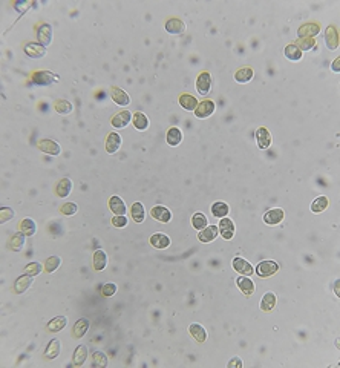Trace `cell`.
<instances>
[{"instance_id":"f1b7e54d","label":"cell","mask_w":340,"mask_h":368,"mask_svg":"<svg viewBox=\"0 0 340 368\" xmlns=\"http://www.w3.org/2000/svg\"><path fill=\"white\" fill-rule=\"evenodd\" d=\"M108 266V255L103 249H97L92 255V267L95 271H103Z\"/></svg>"},{"instance_id":"7a4b0ae2","label":"cell","mask_w":340,"mask_h":368,"mask_svg":"<svg viewBox=\"0 0 340 368\" xmlns=\"http://www.w3.org/2000/svg\"><path fill=\"white\" fill-rule=\"evenodd\" d=\"M36 31V41H38L40 45H43L45 48H48L52 40H54V29H52V25L48 22H38L34 28Z\"/></svg>"},{"instance_id":"5bb4252c","label":"cell","mask_w":340,"mask_h":368,"mask_svg":"<svg viewBox=\"0 0 340 368\" xmlns=\"http://www.w3.org/2000/svg\"><path fill=\"white\" fill-rule=\"evenodd\" d=\"M285 218V212L281 207H273L268 209L267 212L264 213V223L267 226H279Z\"/></svg>"},{"instance_id":"8fae6325","label":"cell","mask_w":340,"mask_h":368,"mask_svg":"<svg viewBox=\"0 0 340 368\" xmlns=\"http://www.w3.org/2000/svg\"><path fill=\"white\" fill-rule=\"evenodd\" d=\"M164 28L170 36H183L186 33V23L179 17H169L164 22Z\"/></svg>"},{"instance_id":"7402d4cb","label":"cell","mask_w":340,"mask_h":368,"mask_svg":"<svg viewBox=\"0 0 340 368\" xmlns=\"http://www.w3.org/2000/svg\"><path fill=\"white\" fill-rule=\"evenodd\" d=\"M178 103H179V106H181L184 111H187V112H195V109H196V106H198V98L195 97V96H192L190 92H183V94H179V97H178Z\"/></svg>"},{"instance_id":"c3c4849f","label":"cell","mask_w":340,"mask_h":368,"mask_svg":"<svg viewBox=\"0 0 340 368\" xmlns=\"http://www.w3.org/2000/svg\"><path fill=\"white\" fill-rule=\"evenodd\" d=\"M58 212L63 215V216H74L77 212H78V206L76 203L72 201H68V203H63L60 207H58Z\"/></svg>"},{"instance_id":"83f0119b","label":"cell","mask_w":340,"mask_h":368,"mask_svg":"<svg viewBox=\"0 0 340 368\" xmlns=\"http://www.w3.org/2000/svg\"><path fill=\"white\" fill-rule=\"evenodd\" d=\"M89 357V350L88 347L84 344H80L76 350H74V354H72V365L74 367H83L84 362L88 361Z\"/></svg>"},{"instance_id":"60d3db41","label":"cell","mask_w":340,"mask_h":368,"mask_svg":"<svg viewBox=\"0 0 340 368\" xmlns=\"http://www.w3.org/2000/svg\"><path fill=\"white\" fill-rule=\"evenodd\" d=\"M294 45L299 48L302 52H308V51H313V49H319V45L316 39H310V37H303V39H299L297 37Z\"/></svg>"},{"instance_id":"ba28073f","label":"cell","mask_w":340,"mask_h":368,"mask_svg":"<svg viewBox=\"0 0 340 368\" xmlns=\"http://www.w3.org/2000/svg\"><path fill=\"white\" fill-rule=\"evenodd\" d=\"M254 141H256V144H258V147L261 151H267L268 147L271 146V143H273L271 132L267 128L261 126V128H258L256 132H254Z\"/></svg>"},{"instance_id":"f546056e","label":"cell","mask_w":340,"mask_h":368,"mask_svg":"<svg viewBox=\"0 0 340 368\" xmlns=\"http://www.w3.org/2000/svg\"><path fill=\"white\" fill-rule=\"evenodd\" d=\"M33 276H28V275H23L22 276H19L16 281H14V284H13V291L16 293V294H23L31 286H33Z\"/></svg>"},{"instance_id":"3957f363","label":"cell","mask_w":340,"mask_h":368,"mask_svg":"<svg viewBox=\"0 0 340 368\" xmlns=\"http://www.w3.org/2000/svg\"><path fill=\"white\" fill-rule=\"evenodd\" d=\"M211 83H213V80H211V74L208 71H201L198 76H196V91L201 97H207L210 91H211Z\"/></svg>"},{"instance_id":"5b68a950","label":"cell","mask_w":340,"mask_h":368,"mask_svg":"<svg viewBox=\"0 0 340 368\" xmlns=\"http://www.w3.org/2000/svg\"><path fill=\"white\" fill-rule=\"evenodd\" d=\"M215 111H216V104H215V101L213 100H210V98H204L201 103H198V106H196V109H195V117L196 118H199V120H206V118H208V117H211V115L215 114Z\"/></svg>"},{"instance_id":"44dd1931","label":"cell","mask_w":340,"mask_h":368,"mask_svg":"<svg viewBox=\"0 0 340 368\" xmlns=\"http://www.w3.org/2000/svg\"><path fill=\"white\" fill-rule=\"evenodd\" d=\"M325 45L329 51L339 48V31L334 25H328L325 29Z\"/></svg>"},{"instance_id":"7dc6e473","label":"cell","mask_w":340,"mask_h":368,"mask_svg":"<svg viewBox=\"0 0 340 368\" xmlns=\"http://www.w3.org/2000/svg\"><path fill=\"white\" fill-rule=\"evenodd\" d=\"M91 362H92V367H108V356H106L103 351H94L92 356H91Z\"/></svg>"},{"instance_id":"f5cc1de1","label":"cell","mask_w":340,"mask_h":368,"mask_svg":"<svg viewBox=\"0 0 340 368\" xmlns=\"http://www.w3.org/2000/svg\"><path fill=\"white\" fill-rule=\"evenodd\" d=\"M242 365H244V364H242V361H241L239 356H235V357H233V359L227 364L228 368H241Z\"/></svg>"},{"instance_id":"6da1fadb","label":"cell","mask_w":340,"mask_h":368,"mask_svg":"<svg viewBox=\"0 0 340 368\" xmlns=\"http://www.w3.org/2000/svg\"><path fill=\"white\" fill-rule=\"evenodd\" d=\"M29 78L36 86H40V88L52 86V85H56V83L60 81V77L57 76V74L52 72V71H48V69H37V71H34L33 74H31Z\"/></svg>"},{"instance_id":"d4e9b609","label":"cell","mask_w":340,"mask_h":368,"mask_svg":"<svg viewBox=\"0 0 340 368\" xmlns=\"http://www.w3.org/2000/svg\"><path fill=\"white\" fill-rule=\"evenodd\" d=\"M189 334L192 336V338L195 339V342H198V344H204L207 341V338H208L207 330L198 322H193V324L189 325Z\"/></svg>"},{"instance_id":"d590c367","label":"cell","mask_w":340,"mask_h":368,"mask_svg":"<svg viewBox=\"0 0 340 368\" xmlns=\"http://www.w3.org/2000/svg\"><path fill=\"white\" fill-rule=\"evenodd\" d=\"M19 232L25 233L26 236H34L37 233V223L33 218H23L19 223Z\"/></svg>"},{"instance_id":"1f68e13d","label":"cell","mask_w":340,"mask_h":368,"mask_svg":"<svg viewBox=\"0 0 340 368\" xmlns=\"http://www.w3.org/2000/svg\"><path fill=\"white\" fill-rule=\"evenodd\" d=\"M254 77V71L250 66H242L235 72V81L238 85H247Z\"/></svg>"},{"instance_id":"8992f818","label":"cell","mask_w":340,"mask_h":368,"mask_svg":"<svg viewBox=\"0 0 340 368\" xmlns=\"http://www.w3.org/2000/svg\"><path fill=\"white\" fill-rule=\"evenodd\" d=\"M132 112L129 109H123V111H118L116 114L112 115L111 118V124L112 128L115 129H124L127 128L129 124H132Z\"/></svg>"},{"instance_id":"ee69618b","label":"cell","mask_w":340,"mask_h":368,"mask_svg":"<svg viewBox=\"0 0 340 368\" xmlns=\"http://www.w3.org/2000/svg\"><path fill=\"white\" fill-rule=\"evenodd\" d=\"M190 223H192V227L195 230H198V232H201L203 229H206L208 226V219L204 213L201 212H196L192 215V219H190Z\"/></svg>"},{"instance_id":"ab89813d","label":"cell","mask_w":340,"mask_h":368,"mask_svg":"<svg viewBox=\"0 0 340 368\" xmlns=\"http://www.w3.org/2000/svg\"><path fill=\"white\" fill-rule=\"evenodd\" d=\"M283 56H285L286 60H290V61H301L303 52L297 48L294 43H288L283 48Z\"/></svg>"},{"instance_id":"db71d44e","label":"cell","mask_w":340,"mask_h":368,"mask_svg":"<svg viewBox=\"0 0 340 368\" xmlns=\"http://www.w3.org/2000/svg\"><path fill=\"white\" fill-rule=\"evenodd\" d=\"M331 71H334L336 74H337V72H340V57H337V58L333 61V65H331Z\"/></svg>"},{"instance_id":"816d5d0a","label":"cell","mask_w":340,"mask_h":368,"mask_svg":"<svg viewBox=\"0 0 340 368\" xmlns=\"http://www.w3.org/2000/svg\"><path fill=\"white\" fill-rule=\"evenodd\" d=\"M14 216H16L14 209H11V207H2V209H0V223H2V224L8 223V221H11Z\"/></svg>"},{"instance_id":"4316f807","label":"cell","mask_w":340,"mask_h":368,"mask_svg":"<svg viewBox=\"0 0 340 368\" xmlns=\"http://www.w3.org/2000/svg\"><path fill=\"white\" fill-rule=\"evenodd\" d=\"M236 286L241 290V293L246 294V296H251V294H254V290H256V286H254V282L250 279V276L239 275L236 278Z\"/></svg>"},{"instance_id":"74e56055","label":"cell","mask_w":340,"mask_h":368,"mask_svg":"<svg viewBox=\"0 0 340 368\" xmlns=\"http://www.w3.org/2000/svg\"><path fill=\"white\" fill-rule=\"evenodd\" d=\"M61 353V342L58 339H51L48 347L45 349V359H56V357H58Z\"/></svg>"},{"instance_id":"bcb514c9","label":"cell","mask_w":340,"mask_h":368,"mask_svg":"<svg viewBox=\"0 0 340 368\" xmlns=\"http://www.w3.org/2000/svg\"><path fill=\"white\" fill-rule=\"evenodd\" d=\"M60 266H61V258L57 256V255H52V256H49V258L45 261L43 269H45L46 273H54L56 270H58Z\"/></svg>"},{"instance_id":"e575fe53","label":"cell","mask_w":340,"mask_h":368,"mask_svg":"<svg viewBox=\"0 0 340 368\" xmlns=\"http://www.w3.org/2000/svg\"><path fill=\"white\" fill-rule=\"evenodd\" d=\"M26 235L25 233H22V232H17V233H14L11 238L8 239V249L9 250H13V252H20V250H23V247H25V243H26Z\"/></svg>"},{"instance_id":"681fc988","label":"cell","mask_w":340,"mask_h":368,"mask_svg":"<svg viewBox=\"0 0 340 368\" xmlns=\"http://www.w3.org/2000/svg\"><path fill=\"white\" fill-rule=\"evenodd\" d=\"M116 290H118V287H116L115 282H106L101 286V296L112 298L113 294H116Z\"/></svg>"},{"instance_id":"ffe728a7","label":"cell","mask_w":340,"mask_h":368,"mask_svg":"<svg viewBox=\"0 0 340 368\" xmlns=\"http://www.w3.org/2000/svg\"><path fill=\"white\" fill-rule=\"evenodd\" d=\"M149 244H151L153 249L164 250V249H167L170 244H172V239H170V236H167L163 232H156V233H152L151 238H149Z\"/></svg>"},{"instance_id":"f35d334b","label":"cell","mask_w":340,"mask_h":368,"mask_svg":"<svg viewBox=\"0 0 340 368\" xmlns=\"http://www.w3.org/2000/svg\"><path fill=\"white\" fill-rule=\"evenodd\" d=\"M329 206V198L326 195H319L317 198L313 199V203L310 206V210L313 213H322L328 209Z\"/></svg>"},{"instance_id":"603a6c76","label":"cell","mask_w":340,"mask_h":368,"mask_svg":"<svg viewBox=\"0 0 340 368\" xmlns=\"http://www.w3.org/2000/svg\"><path fill=\"white\" fill-rule=\"evenodd\" d=\"M219 236V229L218 226H211L208 224L206 229H203L201 232L198 233V241L203 244H208V243H213V241Z\"/></svg>"},{"instance_id":"9c48e42d","label":"cell","mask_w":340,"mask_h":368,"mask_svg":"<svg viewBox=\"0 0 340 368\" xmlns=\"http://www.w3.org/2000/svg\"><path fill=\"white\" fill-rule=\"evenodd\" d=\"M109 92H111V98H112V101L116 104V106H120V108H127L131 104V97H129V94H127L124 89H121V88H118V86H111V89H109Z\"/></svg>"},{"instance_id":"30bf717a","label":"cell","mask_w":340,"mask_h":368,"mask_svg":"<svg viewBox=\"0 0 340 368\" xmlns=\"http://www.w3.org/2000/svg\"><path fill=\"white\" fill-rule=\"evenodd\" d=\"M23 52L29 58H43L48 54V49L38 41H26L23 45Z\"/></svg>"},{"instance_id":"484cf974","label":"cell","mask_w":340,"mask_h":368,"mask_svg":"<svg viewBox=\"0 0 340 368\" xmlns=\"http://www.w3.org/2000/svg\"><path fill=\"white\" fill-rule=\"evenodd\" d=\"M108 206L113 215H126L127 213V207H126L124 199L118 195H112L108 201Z\"/></svg>"},{"instance_id":"ac0fdd59","label":"cell","mask_w":340,"mask_h":368,"mask_svg":"<svg viewBox=\"0 0 340 368\" xmlns=\"http://www.w3.org/2000/svg\"><path fill=\"white\" fill-rule=\"evenodd\" d=\"M74 189V183L71 178L65 176V178H60V180L56 183V187H54V192L58 198H68Z\"/></svg>"},{"instance_id":"52a82bcc","label":"cell","mask_w":340,"mask_h":368,"mask_svg":"<svg viewBox=\"0 0 340 368\" xmlns=\"http://www.w3.org/2000/svg\"><path fill=\"white\" fill-rule=\"evenodd\" d=\"M37 149L40 152H43L46 155L51 156H58L61 154V146L60 143H57L56 140H51V138H41L37 141Z\"/></svg>"},{"instance_id":"9a60e30c","label":"cell","mask_w":340,"mask_h":368,"mask_svg":"<svg viewBox=\"0 0 340 368\" xmlns=\"http://www.w3.org/2000/svg\"><path fill=\"white\" fill-rule=\"evenodd\" d=\"M321 23L319 22H306L303 25H301L299 28H297V37L299 39H303V37H310V39H314L319 36V33H321Z\"/></svg>"},{"instance_id":"8d00e7d4","label":"cell","mask_w":340,"mask_h":368,"mask_svg":"<svg viewBox=\"0 0 340 368\" xmlns=\"http://www.w3.org/2000/svg\"><path fill=\"white\" fill-rule=\"evenodd\" d=\"M210 212H211V215H213L216 219H222V218L228 216L230 207H228V204L224 203V201H215L213 204L210 206Z\"/></svg>"},{"instance_id":"4dcf8cb0","label":"cell","mask_w":340,"mask_h":368,"mask_svg":"<svg viewBox=\"0 0 340 368\" xmlns=\"http://www.w3.org/2000/svg\"><path fill=\"white\" fill-rule=\"evenodd\" d=\"M132 124H133V128H135L138 132H144V131L149 129V126H151V121H149V117H147V115H146L144 112L138 111V112H135V114L132 115Z\"/></svg>"},{"instance_id":"2e32d148","label":"cell","mask_w":340,"mask_h":368,"mask_svg":"<svg viewBox=\"0 0 340 368\" xmlns=\"http://www.w3.org/2000/svg\"><path fill=\"white\" fill-rule=\"evenodd\" d=\"M151 216L158 221V223H163V224H167L172 221V210H170L169 207L166 206H161V204H156L151 209Z\"/></svg>"},{"instance_id":"4fadbf2b","label":"cell","mask_w":340,"mask_h":368,"mask_svg":"<svg viewBox=\"0 0 340 368\" xmlns=\"http://www.w3.org/2000/svg\"><path fill=\"white\" fill-rule=\"evenodd\" d=\"M231 267H233V270L238 271L239 275H242V276H251L253 273H254V267L250 264V262L246 258H242V256L233 258L231 259Z\"/></svg>"},{"instance_id":"836d02e7","label":"cell","mask_w":340,"mask_h":368,"mask_svg":"<svg viewBox=\"0 0 340 368\" xmlns=\"http://www.w3.org/2000/svg\"><path fill=\"white\" fill-rule=\"evenodd\" d=\"M276 302H278V298H276V294L273 291H267L264 294V296L261 298V302H259V307L264 313H270L274 310L276 307Z\"/></svg>"},{"instance_id":"d6986e66","label":"cell","mask_w":340,"mask_h":368,"mask_svg":"<svg viewBox=\"0 0 340 368\" xmlns=\"http://www.w3.org/2000/svg\"><path fill=\"white\" fill-rule=\"evenodd\" d=\"M89 327H91V321L88 318H80L72 327V331H71L72 339L78 341V339L84 338V334L89 331Z\"/></svg>"},{"instance_id":"f907efd6","label":"cell","mask_w":340,"mask_h":368,"mask_svg":"<svg viewBox=\"0 0 340 368\" xmlns=\"http://www.w3.org/2000/svg\"><path fill=\"white\" fill-rule=\"evenodd\" d=\"M111 224L115 229H124L127 224H129V219H127L126 215H113L111 219Z\"/></svg>"},{"instance_id":"7c38bea8","label":"cell","mask_w":340,"mask_h":368,"mask_svg":"<svg viewBox=\"0 0 340 368\" xmlns=\"http://www.w3.org/2000/svg\"><path fill=\"white\" fill-rule=\"evenodd\" d=\"M121 144H123L121 135L116 132H109L108 135H106V140H104V151L109 155H113L120 151Z\"/></svg>"},{"instance_id":"e0dca14e","label":"cell","mask_w":340,"mask_h":368,"mask_svg":"<svg viewBox=\"0 0 340 368\" xmlns=\"http://www.w3.org/2000/svg\"><path fill=\"white\" fill-rule=\"evenodd\" d=\"M218 229H219V235L222 239L226 241H230L233 239V236H235L236 233V227H235V223L230 219V218H222L219 219V224H218Z\"/></svg>"},{"instance_id":"7bdbcfd3","label":"cell","mask_w":340,"mask_h":368,"mask_svg":"<svg viewBox=\"0 0 340 368\" xmlns=\"http://www.w3.org/2000/svg\"><path fill=\"white\" fill-rule=\"evenodd\" d=\"M131 216H132V219L135 221L136 224H141L143 223L144 218H146V209H144L143 203L136 201V203L132 204V207H131Z\"/></svg>"},{"instance_id":"11a10c76","label":"cell","mask_w":340,"mask_h":368,"mask_svg":"<svg viewBox=\"0 0 340 368\" xmlns=\"http://www.w3.org/2000/svg\"><path fill=\"white\" fill-rule=\"evenodd\" d=\"M334 291H336V296L339 298V296H340V293H339V279L334 282Z\"/></svg>"},{"instance_id":"277c9868","label":"cell","mask_w":340,"mask_h":368,"mask_svg":"<svg viewBox=\"0 0 340 368\" xmlns=\"http://www.w3.org/2000/svg\"><path fill=\"white\" fill-rule=\"evenodd\" d=\"M278 271H279V264L271 259L261 261L256 266V269H254V273H256L259 278H270V276L276 275Z\"/></svg>"},{"instance_id":"d6a6232c","label":"cell","mask_w":340,"mask_h":368,"mask_svg":"<svg viewBox=\"0 0 340 368\" xmlns=\"http://www.w3.org/2000/svg\"><path fill=\"white\" fill-rule=\"evenodd\" d=\"M66 325H68V318L66 316H56V318H52L49 322H48V325H46V331L48 333H60L61 330H65L66 329Z\"/></svg>"},{"instance_id":"b9f144b4","label":"cell","mask_w":340,"mask_h":368,"mask_svg":"<svg viewBox=\"0 0 340 368\" xmlns=\"http://www.w3.org/2000/svg\"><path fill=\"white\" fill-rule=\"evenodd\" d=\"M54 111L60 115H69L74 112V104L69 100L65 98H57L54 101Z\"/></svg>"},{"instance_id":"cb8c5ba5","label":"cell","mask_w":340,"mask_h":368,"mask_svg":"<svg viewBox=\"0 0 340 368\" xmlns=\"http://www.w3.org/2000/svg\"><path fill=\"white\" fill-rule=\"evenodd\" d=\"M183 138H184V134L183 131L176 128V126H172V128H169L167 132H166V141L170 147H176L183 143Z\"/></svg>"},{"instance_id":"f6af8a7d","label":"cell","mask_w":340,"mask_h":368,"mask_svg":"<svg viewBox=\"0 0 340 368\" xmlns=\"http://www.w3.org/2000/svg\"><path fill=\"white\" fill-rule=\"evenodd\" d=\"M41 271H45V269H43V266H41L40 262H37V261L28 262V264L25 266V269H23V273H25V275L33 276V278L38 276Z\"/></svg>"}]
</instances>
